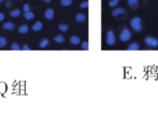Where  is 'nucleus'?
Masks as SVG:
<instances>
[{
    "instance_id": "obj_22",
    "label": "nucleus",
    "mask_w": 158,
    "mask_h": 118,
    "mask_svg": "<svg viewBox=\"0 0 158 118\" xmlns=\"http://www.w3.org/2000/svg\"><path fill=\"white\" fill-rule=\"evenodd\" d=\"M118 2H119V0H111L109 2V5L111 8H115V7L118 4Z\"/></svg>"
},
{
    "instance_id": "obj_11",
    "label": "nucleus",
    "mask_w": 158,
    "mask_h": 118,
    "mask_svg": "<svg viewBox=\"0 0 158 118\" xmlns=\"http://www.w3.org/2000/svg\"><path fill=\"white\" fill-rule=\"evenodd\" d=\"M70 42H71L73 45H77L79 43H81V40H80V38L77 37V36H72V37L70 38Z\"/></svg>"
},
{
    "instance_id": "obj_28",
    "label": "nucleus",
    "mask_w": 158,
    "mask_h": 118,
    "mask_svg": "<svg viewBox=\"0 0 158 118\" xmlns=\"http://www.w3.org/2000/svg\"><path fill=\"white\" fill-rule=\"evenodd\" d=\"M3 20H4V14H3V13L0 12V23H1V22H2Z\"/></svg>"
},
{
    "instance_id": "obj_10",
    "label": "nucleus",
    "mask_w": 158,
    "mask_h": 118,
    "mask_svg": "<svg viewBox=\"0 0 158 118\" xmlns=\"http://www.w3.org/2000/svg\"><path fill=\"white\" fill-rule=\"evenodd\" d=\"M28 30H29V28L27 25H22L20 28H18V32L22 33V34H24V33L28 32Z\"/></svg>"
},
{
    "instance_id": "obj_4",
    "label": "nucleus",
    "mask_w": 158,
    "mask_h": 118,
    "mask_svg": "<svg viewBox=\"0 0 158 118\" xmlns=\"http://www.w3.org/2000/svg\"><path fill=\"white\" fill-rule=\"evenodd\" d=\"M115 34H114V32L112 31V30H109L108 32H106V43H108V45H114L115 44Z\"/></svg>"
},
{
    "instance_id": "obj_2",
    "label": "nucleus",
    "mask_w": 158,
    "mask_h": 118,
    "mask_svg": "<svg viewBox=\"0 0 158 118\" xmlns=\"http://www.w3.org/2000/svg\"><path fill=\"white\" fill-rule=\"evenodd\" d=\"M131 39V31H130L128 28H124L121 31V34H119V40L122 42H128V41Z\"/></svg>"
},
{
    "instance_id": "obj_25",
    "label": "nucleus",
    "mask_w": 158,
    "mask_h": 118,
    "mask_svg": "<svg viewBox=\"0 0 158 118\" xmlns=\"http://www.w3.org/2000/svg\"><path fill=\"white\" fill-rule=\"evenodd\" d=\"M23 10H24V12H29L30 11V5L28 3H25L23 5Z\"/></svg>"
},
{
    "instance_id": "obj_16",
    "label": "nucleus",
    "mask_w": 158,
    "mask_h": 118,
    "mask_svg": "<svg viewBox=\"0 0 158 118\" xmlns=\"http://www.w3.org/2000/svg\"><path fill=\"white\" fill-rule=\"evenodd\" d=\"M127 3H128V5H129V7H131V8H134L136 5H138L139 0H127Z\"/></svg>"
},
{
    "instance_id": "obj_9",
    "label": "nucleus",
    "mask_w": 158,
    "mask_h": 118,
    "mask_svg": "<svg viewBox=\"0 0 158 118\" xmlns=\"http://www.w3.org/2000/svg\"><path fill=\"white\" fill-rule=\"evenodd\" d=\"M2 27H3L4 29H7V30H13V29L15 28L14 24H13V23H11V22H7V23H4Z\"/></svg>"
},
{
    "instance_id": "obj_17",
    "label": "nucleus",
    "mask_w": 158,
    "mask_h": 118,
    "mask_svg": "<svg viewBox=\"0 0 158 118\" xmlns=\"http://www.w3.org/2000/svg\"><path fill=\"white\" fill-rule=\"evenodd\" d=\"M58 28H59V30H60V31H62V32H66V31L69 29V26H68L67 24H59Z\"/></svg>"
},
{
    "instance_id": "obj_26",
    "label": "nucleus",
    "mask_w": 158,
    "mask_h": 118,
    "mask_svg": "<svg viewBox=\"0 0 158 118\" xmlns=\"http://www.w3.org/2000/svg\"><path fill=\"white\" fill-rule=\"evenodd\" d=\"M22 49H24V51H30V47H29V45L24 44L22 46Z\"/></svg>"
},
{
    "instance_id": "obj_30",
    "label": "nucleus",
    "mask_w": 158,
    "mask_h": 118,
    "mask_svg": "<svg viewBox=\"0 0 158 118\" xmlns=\"http://www.w3.org/2000/svg\"><path fill=\"white\" fill-rule=\"evenodd\" d=\"M2 1H3V0H0V4L2 3Z\"/></svg>"
},
{
    "instance_id": "obj_12",
    "label": "nucleus",
    "mask_w": 158,
    "mask_h": 118,
    "mask_svg": "<svg viewBox=\"0 0 158 118\" xmlns=\"http://www.w3.org/2000/svg\"><path fill=\"white\" fill-rule=\"evenodd\" d=\"M139 49H140V46H139V44L138 43H136V42H134V43H131V44L127 47L128 51H138Z\"/></svg>"
},
{
    "instance_id": "obj_1",
    "label": "nucleus",
    "mask_w": 158,
    "mask_h": 118,
    "mask_svg": "<svg viewBox=\"0 0 158 118\" xmlns=\"http://www.w3.org/2000/svg\"><path fill=\"white\" fill-rule=\"evenodd\" d=\"M142 20L141 17H134L132 20H130V26H131V28L134 29V31H137V32H139V31H141L142 30Z\"/></svg>"
},
{
    "instance_id": "obj_14",
    "label": "nucleus",
    "mask_w": 158,
    "mask_h": 118,
    "mask_svg": "<svg viewBox=\"0 0 158 118\" xmlns=\"http://www.w3.org/2000/svg\"><path fill=\"white\" fill-rule=\"evenodd\" d=\"M10 15L12 17H18L20 15V9H14L10 12Z\"/></svg>"
},
{
    "instance_id": "obj_24",
    "label": "nucleus",
    "mask_w": 158,
    "mask_h": 118,
    "mask_svg": "<svg viewBox=\"0 0 158 118\" xmlns=\"http://www.w3.org/2000/svg\"><path fill=\"white\" fill-rule=\"evenodd\" d=\"M80 7H81L82 9H87L88 8V1L86 0V1H83L81 4H80Z\"/></svg>"
},
{
    "instance_id": "obj_13",
    "label": "nucleus",
    "mask_w": 158,
    "mask_h": 118,
    "mask_svg": "<svg viewBox=\"0 0 158 118\" xmlns=\"http://www.w3.org/2000/svg\"><path fill=\"white\" fill-rule=\"evenodd\" d=\"M24 17H25V20H33V17H35V13L33 12H25L24 13Z\"/></svg>"
},
{
    "instance_id": "obj_29",
    "label": "nucleus",
    "mask_w": 158,
    "mask_h": 118,
    "mask_svg": "<svg viewBox=\"0 0 158 118\" xmlns=\"http://www.w3.org/2000/svg\"><path fill=\"white\" fill-rule=\"evenodd\" d=\"M43 1H44V2H46V3H49L51 0H43Z\"/></svg>"
},
{
    "instance_id": "obj_5",
    "label": "nucleus",
    "mask_w": 158,
    "mask_h": 118,
    "mask_svg": "<svg viewBox=\"0 0 158 118\" xmlns=\"http://www.w3.org/2000/svg\"><path fill=\"white\" fill-rule=\"evenodd\" d=\"M54 15H55V12H54V10H53V9H47V10L44 12L45 18H46V20H53V18H54Z\"/></svg>"
},
{
    "instance_id": "obj_6",
    "label": "nucleus",
    "mask_w": 158,
    "mask_h": 118,
    "mask_svg": "<svg viewBox=\"0 0 158 118\" xmlns=\"http://www.w3.org/2000/svg\"><path fill=\"white\" fill-rule=\"evenodd\" d=\"M75 20L77 23H83L86 20V15L84 13H77V16H75Z\"/></svg>"
},
{
    "instance_id": "obj_21",
    "label": "nucleus",
    "mask_w": 158,
    "mask_h": 118,
    "mask_svg": "<svg viewBox=\"0 0 158 118\" xmlns=\"http://www.w3.org/2000/svg\"><path fill=\"white\" fill-rule=\"evenodd\" d=\"M7 45V39L4 37H0V47H4Z\"/></svg>"
},
{
    "instance_id": "obj_3",
    "label": "nucleus",
    "mask_w": 158,
    "mask_h": 118,
    "mask_svg": "<svg viewBox=\"0 0 158 118\" xmlns=\"http://www.w3.org/2000/svg\"><path fill=\"white\" fill-rule=\"evenodd\" d=\"M144 43L150 47H157L158 46V40L153 37H146L144 39Z\"/></svg>"
},
{
    "instance_id": "obj_31",
    "label": "nucleus",
    "mask_w": 158,
    "mask_h": 118,
    "mask_svg": "<svg viewBox=\"0 0 158 118\" xmlns=\"http://www.w3.org/2000/svg\"><path fill=\"white\" fill-rule=\"evenodd\" d=\"M7 1H10V0H7Z\"/></svg>"
},
{
    "instance_id": "obj_15",
    "label": "nucleus",
    "mask_w": 158,
    "mask_h": 118,
    "mask_svg": "<svg viewBox=\"0 0 158 118\" xmlns=\"http://www.w3.org/2000/svg\"><path fill=\"white\" fill-rule=\"evenodd\" d=\"M54 41H55L56 43H64V42H65V38L62 37L61 34H58V36H56V37L54 38Z\"/></svg>"
},
{
    "instance_id": "obj_20",
    "label": "nucleus",
    "mask_w": 158,
    "mask_h": 118,
    "mask_svg": "<svg viewBox=\"0 0 158 118\" xmlns=\"http://www.w3.org/2000/svg\"><path fill=\"white\" fill-rule=\"evenodd\" d=\"M11 49L12 51H20V46L18 43H12L11 44Z\"/></svg>"
},
{
    "instance_id": "obj_23",
    "label": "nucleus",
    "mask_w": 158,
    "mask_h": 118,
    "mask_svg": "<svg viewBox=\"0 0 158 118\" xmlns=\"http://www.w3.org/2000/svg\"><path fill=\"white\" fill-rule=\"evenodd\" d=\"M82 49H85V51H88V49H89V44H88V42H87V41H84V42L82 43Z\"/></svg>"
},
{
    "instance_id": "obj_8",
    "label": "nucleus",
    "mask_w": 158,
    "mask_h": 118,
    "mask_svg": "<svg viewBox=\"0 0 158 118\" xmlns=\"http://www.w3.org/2000/svg\"><path fill=\"white\" fill-rule=\"evenodd\" d=\"M125 13V10L123 8H117V9H114L113 11H112V15L113 16H117L119 14H124Z\"/></svg>"
},
{
    "instance_id": "obj_18",
    "label": "nucleus",
    "mask_w": 158,
    "mask_h": 118,
    "mask_svg": "<svg viewBox=\"0 0 158 118\" xmlns=\"http://www.w3.org/2000/svg\"><path fill=\"white\" fill-rule=\"evenodd\" d=\"M47 44H49V40L47 39H43V40H41L39 46H40L41 49H44L45 46H47Z\"/></svg>"
},
{
    "instance_id": "obj_19",
    "label": "nucleus",
    "mask_w": 158,
    "mask_h": 118,
    "mask_svg": "<svg viewBox=\"0 0 158 118\" xmlns=\"http://www.w3.org/2000/svg\"><path fill=\"white\" fill-rule=\"evenodd\" d=\"M61 5H64V7H69L72 4V0H61L60 1Z\"/></svg>"
},
{
    "instance_id": "obj_27",
    "label": "nucleus",
    "mask_w": 158,
    "mask_h": 118,
    "mask_svg": "<svg viewBox=\"0 0 158 118\" xmlns=\"http://www.w3.org/2000/svg\"><path fill=\"white\" fill-rule=\"evenodd\" d=\"M5 5H7V8H11V7H12V2H11V1H7Z\"/></svg>"
},
{
    "instance_id": "obj_7",
    "label": "nucleus",
    "mask_w": 158,
    "mask_h": 118,
    "mask_svg": "<svg viewBox=\"0 0 158 118\" xmlns=\"http://www.w3.org/2000/svg\"><path fill=\"white\" fill-rule=\"evenodd\" d=\"M42 28H43V24H42L41 22H36V23L33 25V31H39V30H41Z\"/></svg>"
}]
</instances>
